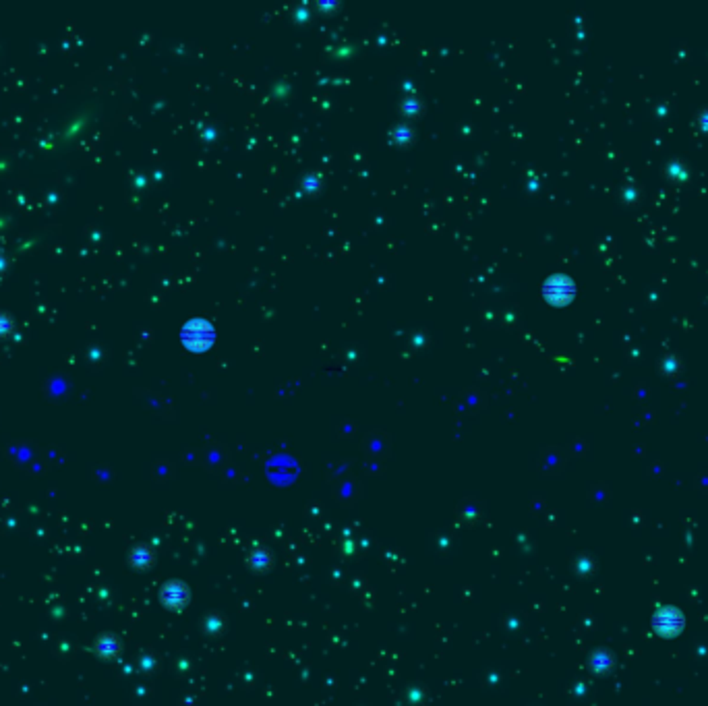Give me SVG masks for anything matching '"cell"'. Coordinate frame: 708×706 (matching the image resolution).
<instances>
[{"label":"cell","instance_id":"4","mask_svg":"<svg viewBox=\"0 0 708 706\" xmlns=\"http://www.w3.org/2000/svg\"><path fill=\"white\" fill-rule=\"evenodd\" d=\"M120 640L112 634H104L96 640V655L100 659H114L120 653Z\"/></svg>","mask_w":708,"mask_h":706},{"label":"cell","instance_id":"2","mask_svg":"<svg viewBox=\"0 0 708 706\" xmlns=\"http://www.w3.org/2000/svg\"><path fill=\"white\" fill-rule=\"evenodd\" d=\"M652 628L659 636H675L683 628V615L675 607H665L652 617Z\"/></svg>","mask_w":708,"mask_h":706},{"label":"cell","instance_id":"3","mask_svg":"<svg viewBox=\"0 0 708 706\" xmlns=\"http://www.w3.org/2000/svg\"><path fill=\"white\" fill-rule=\"evenodd\" d=\"M545 295L551 302H567L569 298L574 297V282L567 276H553L547 280L545 284Z\"/></svg>","mask_w":708,"mask_h":706},{"label":"cell","instance_id":"7","mask_svg":"<svg viewBox=\"0 0 708 706\" xmlns=\"http://www.w3.org/2000/svg\"><path fill=\"white\" fill-rule=\"evenodd\" d=\"M11 330V319L6 315H0V334H6Z\"/></svg>","mask_w":708,"mask_h":706},{"label":"cell","instance_id":"6","mask_svg":"<svg viewBox=\"0 0 708 706\" xmlns=\"http://www.w3.org/2000/svg\"><path fill=\"white\" fill-rule=\"evenodd\" d=\"M153 561V556L149 551L148 547H135L133 553H131V563L135 567H148L149 563Z\"/></svg>","mask_w":708,"mask_h":706},{"label":"cell","instance_id":"1","mask_svg":"<svg viewBox=\"0 0 708 706\" xmlns=\"http://www.w3.org/2000/svg\"><path fill=\"white\" fill-rule=\"evenodd\" d=\"M183 340L193 350H205L214 342V328L203 319H193L183 330Z\"/></svg>","mask_w":708,"mask_h":706},{"label":"cell","instance_id":"5","mask_svg":"<svg viewBox=\"0 0 708 706\" xmlns=\"http://www.w3.org/2000/svg\"><path fill=\"white\" fill-rule=\"evenodd\" d=\"M162 601L168 607H183L186 601V589L183 584H179V582H170L162 591Z\"/></svg>","mask_w":708,"mask_h":706}]
</instances>
